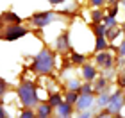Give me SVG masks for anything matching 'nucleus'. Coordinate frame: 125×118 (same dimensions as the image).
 I'll use <instances>...</instances> for the list:
<instances>
[{
    "mask_svg": "<svg viewBox=\"0 0 125 118\" xmlns=\"http://www.w3.org/2000/svg\"><path fill=\"white\" fill-rule=\"evenodd\" d=\"M68 89H72V91H79V89H81V82H79L77 79H72V81L68 82Z\"/></svg>",
    "mask_w": 125,
    "mask_h": 118,
    "instance_id": "21",
    "label": "nucleus"
},
{
    "mask_svg": "<svg viewBox=\"0 0 125 118\" xmlns=\"http://www.w3.org/2000/svg\"><path fill=\"white\" fill-rule=\"evenodd\" d=\"M55 48H57L59 52H66V50H70V34H68V32H62V34L57 38V41H55Z\"/></svg>",
    "mask_w": 125,
    "mask_h": 118,
    "instance_id": "9",
    "label": "nucleus"
},
{
    "mask_svg": "<svg viewBox=\"0 0 125 118\" xmlns=\"http://www.w3.org/2000/svg\"><path fill=\"white\" fill-rule=\"evenodd\" d=\"M61 102H62V97H61L59 93H52V95H50V98H48V104L52 106V107H57V106H59Z\"/></svg>",
    "mask_w": 125,
    "mask_h": 118,
    "instance_id": "15",
    "label": "nucleus"
},
{
    "mask_svg": "<svg viewBox=\"0 0 125 118\" xmlns=\"http://www.w3.org/2000/svg\"><path fill=\"white\" fill-rule=\"evenodd\" d=\"M82 77L86 79V81H93V79L96 77V70L93 68V66H89V64H86L82 68Z\"/></svg>",
    "mask_w": 125,
    "mask_h": 118,
    "instance_id": "14",
    "label": "nucleus"
},
{
    "mask_svg": "<svg viewBox=\"0 0 125 118\" xmlns=\"http://www.w3.org/2000/svg\"><path fill=\"white\" fill-rule=\"evenodd\" d=\"M7 116V113H5V109H4V106L0 104V118H5Z\"/></svg>",
    "mask_w": 125,
    "mask_h": 118,
    "instance_id": "30",
    "label": "nucleus"
},
{
    "mask_svg": "<svg viewBox=\"0 0 125 118\" xmlns=\"http://www.w3.org/2000/svg\"><path fill=\"white\" fill-rule=\"evenodd\" d=\"M52 20H54L52 11H39V13H34L31 16V21L34 27H47Z\"/></svg>",
    "mask_w": 125,
    "mask_h": 118,
    "instance_id": "4",
    "label": "nucleus"
},
{
    "mask_svg": "<svg viewBox=\"0 0 125 118\" xmlns=\"http://www.w3.org/2000/svg\"><path fill=\"white\" fill-rule=\"evenodd\" d=\"M107 2H109L111 5H118V4H120V0H107Z\"/></svg>",
    "mask_w": 125,
    "mask_h": 118,
    "instance_id": "31",
    "label": "nucleus"
},
{
    "mask_svg": "<svg viewBox=\"0 0 125 118\" xmlns=\"http://www.w3.org/2000/svg\"><path fill=\"white\" fill-rule=\"evenodd\" d=\"M48 4H52V5H59V4H62L64 0H47Z\"/></svg>",
    "mask_w": 125,
    "mask_h": 118,
    "instance_id": "29",
    "label": "nucleus"
},
{
    "mask_svg": "<svg viewBox=\"0 0 125 118\" xmlns=\"http://www.w3.org/2000/svg\"><path fill=\"white\" fill-rule=\"evenodd\" d=\"M18 97H20V102L23 104L25 107H34V106L39 104L34 82H21L18 86Z\"/></svg>",
    "mask_w": 125,
    "mask_h": 118,
    "instance_id": "2",
    "label": "nucleus"
},
{
    "mask_svg": "<svg viewBox=\"0 0 125 118\" xmlns=\"http://www.w3.org/2000/svg\"><path fill=\"white\" fill-rule=\"evenodd\" d=\"M91 104H93V95L91 93H82V95H79V98H77V109H81V111H86L91 107Z\"/></svg>",
    "mask_w": 125,
    "mask_h": 118,
    "instance_id": "7",
    "label": "nucleus"
},
{
    "mask_svg": "<svg viewBox=\"0 0 125 118\" xmlns=\"http://www.w3.org/2000/svg\"><path fill=\"white\" fill-rule=\"evenodd\" d=\"M5 91H7V82H5L4 79L0 77V97H2V95H4Z\"/></svg>",
    "mask_w": 125,
    "mask_h": 118,
    "instance_id": "24",
    "label": "nucleus"
},
{
    "mask_svg": "<svg viewBox=\"0 0 125 118\" xmlns=\"http://www.w3.org/2000/svg\"><path fill=\"white\" fill-rule=\"evenodd\" d=\"M118 52H120V55H122V57H125V41L120 45V48H118Z\"/></svg>",
    "mask_w": 125,
    "mask_h": 118,
    "instance_id": "27",
    "label": "nucleus"
},
{
    "mask_svg": "<svg viewBox=\"0 0 125 118\" xmlns=\"http://www.w3.org/2000/svg\"><path fill=\"white\" fill-rule=\"evenodd\" d=\"M105 88H107V79L100 77L98 81H96V84H95V91H105Z\"/></svg>",
    "mask_w": 125,
    "mask_h": 118,
    "instance_id": "16",
    "label": "nucleus"
},
{
    "mask_svg": "<svg viewBox=\"0 0 125 118\" xmlns=\"http://www.w3.org/2000/svg\"><path fill=\"white\" fill-rule=\"evenodd\" d=\"M123 32H125V23H123Z\"/></svg>",
    "mask_w": 125,
    "mask_h": 118,
    "instance_id": "33",
    "label": "nucleus"
},
{
    "mask_svg": "<svg viewBox=\"0 0 125 118\" xmlns=\"http://www.w3.org/2000/svg\"><path fill=\"white\" fill-rule=\"evenodd\" d=\"M20 116H21V118H34V116H36V113H32V107H27V109L21 111Z\"/></svg>",
    "mask_w": 125,
    "mask_h": 118,
    "instance_id": "22",
    "label": "nucleus"
},
{
    "mask_svg": "<svg viewBox=\"0 0 125 118\" xmlns=\"http://www.w3.org/2000/svg\"><path fill=\"white\" fill-rule=\"evenodd\" d=\"M50 115H52V106H50V104H38V113H36V116L47 118Z\"/></svg>",
    "mask_w": 125,
    "mask_h": 118,
    "instance_id": "12",
    "label": "nucleus"
},
{
    "mask_svg": "<svg viewBox=\"0 0 125 118\" xmlns=\"http://www.w3.org/2000/svg\"><path fill=\"white\" fill-rule=\"evenodd\" d=\"M123 32V29H120L118 25H113V27H107V31H105V38H107V41H115V39L118 38Z\"/></svg>",
    "mask_w": 125,
    "mask_h": 118,
    "instance_id": "10",
    "label": "nucleus"
},
{
    "mask_svg": "<svg viewBox=\"0 0 125 118\" xmlns=\"http://www.w3.org/2000/svg\"><path fill=\"white\" fill-rule=\"evenodd\" d=\"M66 102H70V104H75L77 102V98H79V93L77 91H72V89H68V93H66Z\"/></svg>",
    "mask_w": 125,
    "mask_h": 118,
    "instance_id": "18",
    "label": "nucleus"
},
{
    "mask_svg": "<svg viewBox=\"0 0 125 118\" xmlns=\"http://www.w3.org/2000/svg\"><path fill=\"white\" fill-rule=\"evenodd\" d=\"M123 104H125V97L122 95V91H116V93L109 98V113H111V115H116L118 111L122 109Z\"/></svg>",
    "mask_w": 125,
    "mask_h": 118,
    "instance_id": "5",
    "label": "nucleus"
},
{
    "mask_svg": "<svg viewBox=\"0 0 125 118\" xmlns=\"http://www.w3.org/2000/svg\"><path fill=\"white\" fill-rule=\"evenodd\" d=\"M34 74H39V75H47L54 70V54L50 48H41L36 57H34V63H32V68H31Z\"/></svg>",
    "mask_w": 125,
    "mask_h": 118,
    "instance_id": "1",
    "label": "nucleus"
},
{
    "mask_svg": "<svg viewBox=\"0 0 125 118\" xmlns=\"http://www.w3.org/2000/svg\"><path fill=\"white\" fill-rule=\"evenodd\" d=\"M79 116H82V118H86V116H91V113H81Z\"/></svg>",
    "mask_w": 125,
    "mask_h": 118,
    "instance_id": "32",
    "label": "nucleus"
},
{
    "mask_svg": "<svg viewBox=\"0 0 125 118\" xmlns=\"http://www.w3.org/2000/svg\"><path fill=\"white\" fill-rule=\"evenodd\" d=\"M109 47V41H107L105 34H100L96 36V43H95V52H100V50H105Z\"/></svg>",
    "mask_w": 125,
    "mask_h": 118,
    "instance_id": "13",
    "label": "nucleus"
},
{
    "mask_svg": "<svg viewBox=\"0 0 125 118\" xmlns=\"http://www.w3.org/2000/svg\"><path fill=\"white\" fill-rule=\"evenodd\" d=\"M116 13H118V5H116V7H111V9H109V16H116Z\"/></svg>",
    "mask_w": 125,
    "mask_h": 118,
    "instance_id": "28",
    "label": "nucleus"
},
{
    "mask_svg": "<svg viewBox=\"0 0 125 118\" xmlns=\"http://www.w3.org/2000/svg\"><path fill=\"white\" fill-rule=\"evenodd\" d=\"M91 20H93V23H100V21L104 20V13H102L100 9H95L91 13Z\"/></svg>",
    "mask_w": 125,
    "mask_h": 118,
    "instance_id": "17",
    "label": "nucleus"
},
{
    "mask_svg": "<svg viewBox=\"0 0 125 118\" xmlns=\"http://www.w3.org/2000/svg\"><path fill=\"white\" fill-rule=\"evenodd\" d=\"M105 21V25L107 27H113V25H116V20H115V16H107V18H104Z\"/></svg>",
    "mask_w": 125,
    "mask_h": 118,
    "instance_id": "25",
    "label": "nucleus"
},
{
    "mask_svg": "<svg viewBox=\"0 0 125 118\" xmlns=\"http://www.w3.org/2000/svg\"><path fill=\"white\" fill-rule=\"evenodd\" d=\"M84 61H86V55L77 54V52H73V54H72V63H75V64H82Z\"/></svg>",
    "mask_w": 125,
    "mask_h": 118,
    "instance_id": "20",
    "label": "nucleus"
},
{
    "mask_svg": "<svg viewBox=\"0 0 125 118\" xmlns=\"http://www.w3.org/2000/svg\"><path fill=\"white\" fill-rule=\"evenodd\" d=\"M72 107H73V104H70V102H61L57 106V115L62 116V118L72 116Z\"/></svg>",
    "mask_w": 125,
    "mask_h": 118,
    "instance_id": "11",
    "label": "nucleus"
},
{
    "mask_svg": "<svg viewBox=\"0 0 125 118\" xmlns=\"http://www.w3.org/2000/svg\"><path fill=\"white\" fill-rule=\"evenodd\" d=\"M27 31L21 23H9L5 25V29L0 32V39H5V41H16V39L23 38L27 34Z\"/></svg>",
    "mask_w": 125,
    "mask_h": 118,
    "instance_id": "3",
    "label": "nucleus"
},
{
    "mask_svg": "<svg viewBox=\"0 0 125 118\" xmlns=\"http://www.w3.org/2000/svg\"><path fill=\"white\" fill-rule=\"evenodd\" d=\"M89 2H91L93 5H96V7H102V5H104L107 0H89Z\"/></svg>",
    "mask_w": 125,
    "mask_h": 118,
    "instance_id": "26",
    "label": "nucleus"
},
{
    "mask_svg": "<svg viewBox=\"0 0 125 118\" xmlns=\"http://www.w3.org/2000/svg\"><path fill=\"white\" fill-rule=\"evenodd\" d=\"M81 93H91L93 91V88H91V84H81V89H79Z\"/></svg>",
    "mask_w": 125,
    "mask_h": 118,
    "instance_id": "23",
    "label": "nucleus"
},
{
    "mask_svg": "<svg viewBox=\"0 0 125 118\" xmlns=\"http://www.w3.org/2000/svg\"><path fill=\"white\" fill-rule=\"evenodd\" d=\"M109 95H107L105 91H102L100 93V97H98V106H100V107H104V106H109Z\"/></svg>",
    "mask_w": 125,
    "mask_h": 118,
    "instance_id": "19",
    "label": "nucleus"
},
{
    "mask_svg": "<svg viewBox=\"0 0 125 118\" xmlns=\"http://www.w3.org/2000/svg\"><path fill=\"white\" fill-rule=\"evenodd\" d=\"M0 23H5V25H9V23H21V18L16 13H13V11H5V13L0 14Z\"/></svg>",
    "mask_w": 125,
    "mask_h": 118,
    "instance_id": "8",
    "label": "nucleus"
},
{
    "mask_svg": "<svg viewBox=\"0 0 125 118\" xmlns=\"http://www.w3.org/2000/svg\"><path fill=\"white\" fill-rule=\"evenodd\" d=\"M95 63L98 66H102V68H111L113 55L107 52V50H100V52H96V55H95Z\"/></svg>",
    "mask_w": 125,
    "mask_h": 118,
    "instance_id": "6",
    "label": "nucleus"
}]
</instances>
